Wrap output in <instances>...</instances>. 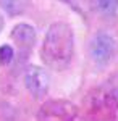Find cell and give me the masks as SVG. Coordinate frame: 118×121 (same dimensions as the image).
<instances>
[{"instance_id":"obj_1","label":"cell","mask_w":118,"mask_h":121,"mask_svg":"<svg viewBox=\"0 0 118 121\" xmlns=\"http://www.w3.org/2000/svg\"><path fill=\"white\" fill-rule=\"evenodd\" d=\"M73 53H74L73 29L66 23H54L47 29L44 40L41 44L39 55L42 63L54 71H63L71 63Z\"/></svg>"},{"instance_id":"obj_2","label":"cell","mask_w":118,"mask_h":121,"mask_svg":"<svg viewBox=\"0 0 118 121\" xmlns=\"http://www.w3.org/2000/svg\"><path fill=\"white\" fill-rule=\"evenodd\" d=\"M78 108L68 100H49L42 103L37 112V121H73Z\"/></svg>"},{"instance_id":"obj_3","label":"cell","mask_w":118,"mask_h":121,"mask_svg":"<svg viewBox=\"0 0 118 121\" xmlns=\"http://www.w3.org/2000/svg\"><path fill=\"white\" fill-rule=\"evenodd\" d=\"M117 42L107 32H97L89 42V55L97 65H107L115 55Z\"/></svg>"},{"instance_id":"obj_4","label":"cell","mask_w":118,"mask_h":121,"mask_svg":"<svg viewBox=\"0 0 118 121\" xmlns=\"http://www.w3.org/2000/svg\"><path fill=\"white\" fill-rule=\"evenodd\" d=\"M89 110L97 121H113L118 113L117 99L107 92H94L91 94Z\"/></svg>"},{"instance_id":"obj_5","label":"cell","mask_w":118,"mask_h":121,"mask_svg":"<svg viewBox=\"0 0 118 121\" xmlns=\"http://www.w3.org/2000/svg\"><path fill=\"white\" fill-rule=\"evenodd\" d=\"M24 86L34 99H41L49 92L50 76L41 66H29L24 73Z\"/></svg>"},{"instance_id":"obj_6","label":"cell","mask_w":118,"mask_h":121,"mask_svg":"<svg viewBox=\"0 0 118 121\" xmlns=\"http://www.w3.org/2000/svg\"><path fill=\"white\" fill-rule=\"evenodd\" d=\"M11 39L21 47H31L36 42V29L27 23H18L11 29Z\"/></svg>"},{"instance_id":"obj_7","label":"cell","mask_w":118,"mask_h":121,"mask_svg":"<svg viewBox=\"0 0 118 121\" xmlns=\"http://www.w3.org/2000/svg\"><path fill=\"white\" fill-rule=\"evenodd\" d=\"M97 7L104 15H113L118 8V0H97Z\"/></svg>"},{"instance_id":"obj_8","label":"cell","mask_w":118,"mask_h":121,"mask_svg":"<svg viewBox=\"0 0 118 121\" xmlns=\"http://www.w3.org/2000/svg\"><path fill=\"white\" fill-rule=\"evenodd\" d=\"M15 52L10 45H2L0 47V65H8L10 61L13 60Z\"/></svg>"},{"instance_id":"obj_9","label":"cell","mask_w":118,"mask_h":121,"mask_svg":"<svg viewBox=\"0 0 118 121\" xmlns=\"http://www.w3.org/2000/svg\"><path fill=\"white\" fill-rule=\"evenodd\" d=\"M2 28H3V19H2V16H0V31H2Z\"/></svg>"},{"instance_id":"obj_10","label":"cell","mask_w":118,"mask_h":121,"mask_svg":"<svg viewBox=\"0 0 118 121\" xmlns=\"http://www.w3.org/2000/svg\"><path fill=\"white\" fill-rule=\"evenodd\" d=\"M73 121H76V120H73Z\"/></svg>"}]
</instances>
